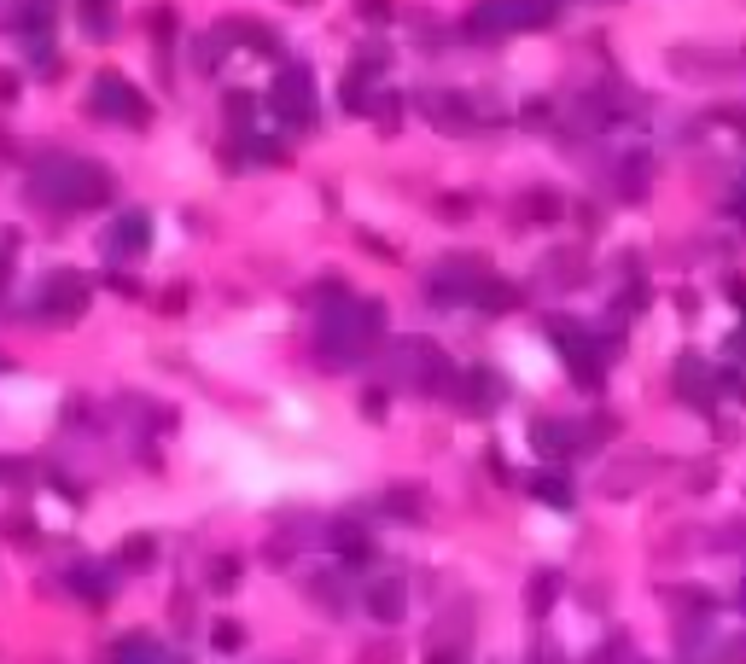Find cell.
<instances>
[{"mask_svg": "<svg viewBox=\"0 0 746 664\" xmlns=\"http://www.w3.org/2000/svg\"><path fill=\"white\" fill-rule=\"evenodd\" d=\"M368 606L379 612V618H403V583H379L368 595Z\"/></svg>", "mask_w": 746, "mask_h": 664, "instance_id": "1", "label": "cell"}, {"mask_svg": "<svg viewBox=\"0 0 746 664\" xmlns=\"http://www.w3.org/2000/svg\"><path fill=\"white\" fill-rule=\"evenodd\" d=\"M548 595H554V577H537V589H531V606L543 612V606H548Z\"/></svg>", "mask_w": 746, "mask_h": 664, "instance_id": "2", "label": "cell"}]
</instances>
